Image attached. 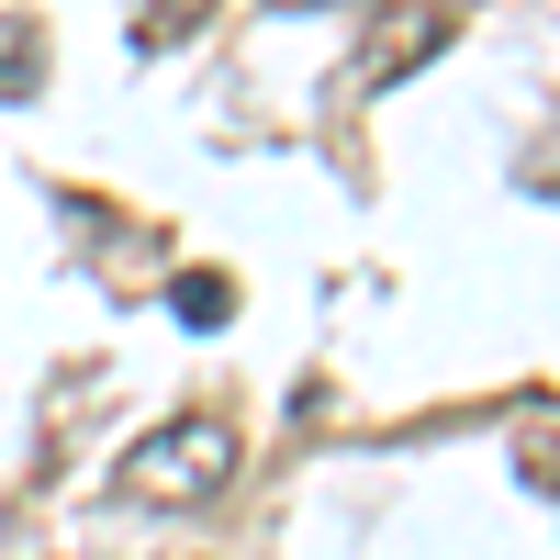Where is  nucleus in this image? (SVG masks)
<instances>
[{
	"label": "nucleus",
	"instance_id": "3",
	"mask_svg": "<svg viewBox=\"0 0 560 560\" xmlns=\"http://www.w3.org/2000/svg\"><path fill=\"white\" fill-rule=\"evenodd\" d=\"M34 90H45V34L12 23V34H0V102H34Z\"/></svg>",
	"mask_w": 560,
	"mask_h": 560
},
{
	"label": "nucleus",
	"instance_id": "4",
	"mask_svg": "<svg viewBox=\"0 0 560 560\" xmlns=\"http://www.w3.org/2000/svg\"><path fill=\"white\" fill-rule=\"evenodd\" d=\"M438 45H448V12H415V23H404V34L382 45V57H370V79H404V68H427Z\"/></svg>",
	"mask_w": 560,
	"mask_h": 560
},
{
	"label": "nucleus",
	"instance_id": "2",
	"mask_svg": "<svg viewBox=\"0 0 560 560\" xmlns=\"http://www.w3.org/2000/svg\"><path fill=\"white\" fill-rule=\"evenodd\" d=\"M213 23V0H124V34L147 45V57H168V45H191Z\"/></svg>",
	"mask_w": 560,
	"mask_h": 560
},
{
	"label": "nucleus",
	"instance_id": "5",
	"mask_svg": "<svg viewBox=\"0 0 560 560\" xmlns=\"http://www.w3.org/2000/svg\"><path fill=\"white\" fill-rule=\"evenodd\" d=\"M168 314H179V325H236V292H224V269L168 280Z\"/></svg>",
	"mask_w": 560,
	"mask_h": 560
},
{
	"label": "nucleus",
	"instance_id": "6",
	"mask_svg": "<svg viewBox=\"0 0 560 560\" xmlns=\"http://www.w3.org/2000/svg\"><path fill=\"white\" fill-rule=\"evenodd\" d=\"M516 471H527L538 493H560V438H527V459H516Z\"/></svg>",
	"mask_w": 560,
	"mask_h": 560
},
{
	"label": "nucleus",
	"instance_id": "7",
	"mask_svg": "<svg viewBox=\"0 0 560 560\" xmlns=\"http://www.w3.org/2000/svg\"><path fill=\"white\" fill-rule=\"evenodd\" d=\"M269 12H325V0H269Z\"/></svg>",
	"mask_w": 560,
	"mask_h": 560
},
{
	"label": "nucleus",
	"instance_id": "1",
	"mask_svg": "<svg viewBox=\"0 0 560 560\" xmlns=\"http://www.w3.org/2000/svg\"><path fill=\"white\" fill-rule=\"evenodd\" d=\"M224 482H236V427L224 415H168V427H147L124 448V471H113V493L124 504H213Z\"/></svg>",
	"mask_w": 560,
	"mask_h": 560
}]
</instances>
